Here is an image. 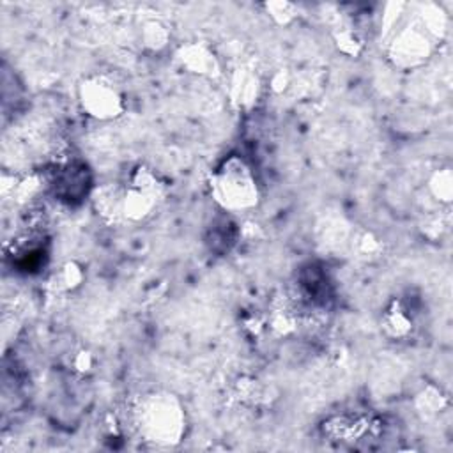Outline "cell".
I'll return each instance as SVG.
<instances>
[{
    "label": "cell",
    "instance_id": "obj_1",
    "mask_svg": "<svg viewBox=\"0 0 453 453\" xmlns=\"http://www.w3.org/2000/svg\"><path fill=\"white\" fill-rule=\"evenodd\" d=\"M218 195L221 196L223 203L234 205V207H242L250 203L255 196V184L253 179L250 177L248 170L242 166L230 168L218 177Z\"/></svg>",
    "mask_w": 453,
    "mask_h": 453
}]
</instances>
